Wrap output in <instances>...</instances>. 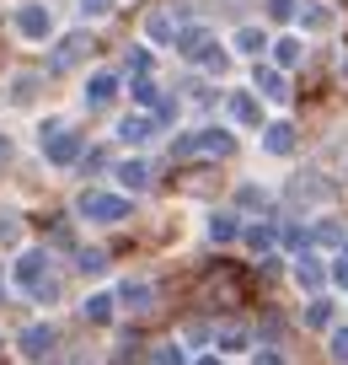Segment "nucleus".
Wrapping results in <instances>:
<instances>
[{
	"instance_id": "nucleus-1",
	"label": "nucleus",
	"mask_w": 348,
	"mask_h": 365,
	"mask_svg": "<svg viewBox=\"0 0 348 365\" xmlns=\"http://www.w3.org/2000/svg\"><path fill=\"white\" fill-rule=\"evenodd\" d=\"M80 220H91V226H118V220L135 215V199L118 194V188H86V194L75 199Z\"/></svg>"
},
{
	"instance_id": "nucleus-2",
	"label": "nucleus",
	"mask_w": 348,
	"mask_h": 365,
	"mask_svg": "<svg viewBox=\"0 0 348 365\" xmlns=\"http://www.w3.org/2000/svg\"><path fill=\"white\" fill-rule=\"evenodd\" d=\"M38 145H43V156L54 161V167H75L80 161V135L65 124V118H43V129H38Z\"/></svg>"
},
{
	"instance_id": "nucleus-3",
	"label": "nucleus",
	"mask_w": 348,
	"mask_h": 365,
	"mask_svg": "<svg viewBox=\"0 0 348 365\" xmlns=\"http://www.w3.org/2000/svg\"><path fill=\"white\" fill-rule=\"evenodd\" d=\"M172 156H236L231 129H199V135L172 140Z\"/></svg>"
},
{
	"instance_id": "nucleus-4",
	"label": "nucleus",
	"mask_w": 348,
	"mask_h": 365,
	"mask_svg": "<svg viewBox=\"0 0 348 365\" xmlns=\"http://www.w3.org/2000/svg\"><path fill=\"white\" fill-rule=\"evenodd\" d=\"M43 269H48V252L43 247H22L16 263L6 269V279H11L16 290H33V296H38V290H43Z\"/></svg>"
},
{
	"instance_id": "nucleus-5",
	"label": "nucleus",
	"mask_w": 348,
	"mask_h": 365,
	"mask_svg": "<svg viewBox=\"0 0 348 365\" xmlns=\"http://www.w3.org/2000/svg\"><path fill=\"white\" fill-rule=\"evenodd\" d=\"M86 48H91V33H70V38H59L54 54H48V76H65V70H75L80 59H86Z\"/></svg>"
},
{
	"instance_id": "nucleus-6",
	"label": "nucleus",
	"mask_w": 348,
	"mask_h": 365,
	"mask_svg": "<svg viewBox=\"0 0 348 365\" xmlns=\"http://www.w3.org/2000/svg\"><path fill=\"white\" fill-rule=\"evenodd\" d=\"M252 97L258 103H290V81H284L279 65H258L252 70Z\"/></svg>"
},
{
	"instance_id": "nucleus-7",
	"label": "nucleus",
	"mask_w": 348,
	"mask_h": 365,
	"mask_svg": "<svg viewBox=\"0 0 348 365\" xmlns=\"http://www.w3.org/2000/svg\"><path fill=\"white\" fill-rule=\"evenodd\" d=\"M16 33L27 38V43H43V38H54V11H48V6H22V11H16Z\"/></svg>"
},
{
	"instance_id": "nucleus-8",
	"label": "nucleus",
	"mask_w": 348,
	"mask_h": 365,
	"mask_svg": "<svg viewBox=\"0 0 348 365\" xmlns=\"http://www.w3.org/2000/svg\"><path fill=\"white\" fill-rule=\"evenodd\" d=\"M150 178H156L150 156H129V161H118V194H139V188H150Z\"/></svg>"
},
{
	"instance_id": "nucleus-9",
	"label": "nucleus",
	"mask_w": 348,
	"mask_h": 365,
	"mask_svg": "<svg viewBox=\"0 0 348 365\" xmlns=\"http://www.w3.org/2000/svg\"><path fill=\"white\" fill-rule=\"evenodd\" d=\"M295 22H300V33H332L337 11L327 6V0H300V16H295Z\"/></svg>"
},
{
	"instance_id": "nucleus-10",
	"label": "nucleus",
	"mask_w": 348,
	"mask_h": 365,
	"mask_svg": "<svg viewBox=\"0 0 348 365\" xmlns=\"http://www.w3.org/2000/svg\"><path fill=\"white\" fill-rule=\"evenodd\" d=\"M48 349H54V328H48V322L22 328V339H16V354H22V360H43Z\"/></svg>"
},
{
	"instance_id": "nucleus-11",
	"label": "nucleus",
	"mask_w": 348,
	"mask_h": 365,
	"mask_svg": "<svg viewBox=\"0 0 348 365\" xmlns=\"http://www.w3.org/2000/svg\"><path fill=\"white\" fill-rule=\"evenodd\" d=\"M86 103L91 108L118 103V70H91V76H86Z\"/></svg>"
},
{
	"instance_id": "nucleus-12",
	"label": "nucleus",
	"mask_w": 348,
	"mask_h": 365,
	"mask_svg": "<svg viewBox=\"0 0 348 365\" xmlns=\"http://www.w3.org/2000/svg\"><path fill=\"white\" fill-rule=\"evenodd\" d=\"M263 150H268V156H290V150H295V124H290V118L263 124Z\"/></svg>"
},
{
	"instance_id": "nucleus-13",
	"label": "nucleus",
	"mask_w": 348,
	"mask_h": 365,
	"mask_svg": "<svg viewBox=\"0 0 348 365\" xmlns=\"http://www.w3.org/2000/svg\"><path fill=\"white\" fill-rule=\"evenodd\" d=\"M112 301H118L124 312H150V307H156V296H150L145 279H124V285L112 290Z\"/></svg>"
},
{
	"instance_id": "nucleus-14",
	"label": "nucleus",
	"mask_w": 348,
	"mask_h": 365,
	"mask_svg": "<svg viewBox=\"0 0 348 365\" xmlns=\"http://www.w3.org/2000/svg\"><path fill=\"white\" fill-rule=\"evenodd\" d=\"M295 285L300 290H322L327 285V263L316 258V252H300V258H295Z\"/></svg>"
},
{
	"instance_id": "nucleus-15",
	"label": "nucleus",
	"mask_w": 348,
	"mask_h": 365,
	"mask_svg": "<svg viewBox=\"0 0 348 365\" xmlns=\"http://www.w3.org/2000/svg\"><path fill=\"white\" fill-rule=\"evenodd\" d=\"M231 118H236V124H247V129H263V103L258 97H252V91H231Z\"/></svg>"
},
{
	"instance_id": "nucleus-16",
	"label": "nucleus",
	"mask_w": 348,
	"mask_h": 365,
	"mask_svg": "<svg viewBox=\"0 0 348 365\" xmlns=\"http://www.w3.org/2000/svg\"><path fill=\"white\" fill-rule=\"evenodd\" d=\"M150 135H156V113H129L124 124H118V140H124V145H145Z\"/></svg>"
},
{
	"instance_id": "nucleus-17",
	"label": "nucleus",
	"mask_w": 348,
	"mask_h": 365,
	"mask_svg": "<svg viewBox=\"0 0 348 365\" xmlns=\"http://www.w3.org/2000/svg\"><path fill=\"white\" fill-rule=\"evenodd\" d=\"M209 43H214V38H209V27H204V22H193V27H177V54H182V59H199Z\"/></svg>"
},
{
	"instance_id": "nucleus-18",
	"label": "nucleus",
	"mask_w": 348,
	"mask_h": 365,
	"mask_svg": "<svg viewBox=\"0 0 348 365\" xmlns=\"http://www.w3.org/2000/svg\"><path fill=\"white\" fill-rule=\"evenodd\" d=\"M112 317H118V301H112V290H97V296H86V322L107 328Z\"/></svg>"
},
{
	"instance_id": "nucleus-19",
	"label": "nucleus",
	"mask_w": 348,
	"mask_h": 365,
	"mask_svg": "<svg viewBox=\"0 0 348 365\" xmlns=\"http://www.w3.org/2000/svg\"><path fill=\"white\" fill-rule=\"evenodd\" d=\"M241 242H247V252H258V258H263V252L279 247V226H247V231H241Z\"/></svg>"
},
{
	"instance_id": "nucleus-20",
	"label": "nucleus",
	"mask_w": 348,
	"mask_h": 365,
	"mask_svg": "<svg viewBox=\"0 0 348 365\" xmlns=\"http://www.w3.org/2000/svg\"><path fill=\"white\" fill-rule=\"evenodd\" d=\"M145 38H150V43H177V27H172V11H150V16H145Z\"/></svg>"
},
{
	"instance_id": "nucleus-21",
	"label": "nucleus",
	"mask_w": 348,
	"mask_h": 365,
	"mask_svg": "<svg viewBox=\"0 0 348 365\" xmlns=\"http://www.w3.org/2000/svg\"><path fill=\"white\" fill-rule=\"evenodd\" d=\"M241 237V220L236 215H209V242H220V247H225V242H236Z\"/></svg>"
},
{
	"instance_id": "nucleus-22",
	"label": "nucleus",
	"mask_w": 348,
	"mask_h": 365,
	"mask_svg": "<svg viewBox=\"0 0 348 365\" xmlns=\"http://www.w3.org/2000/svg\"><path fill=\"white\" fill-rule=\"evenodd\" d=\"M150 365H188V349H182L177 339H167V344H156V349H150Z\"/></svg>"
},
{
	"instance_id": "nucleus-23",
	"label": "nucleus",
	"mask_w": 348,
	"mask_h": 365,
	"mask_svg": "<svg viewBox=\"0 0 348 365\" xmlns=\"http://www.w3.org/2000/svg\"><path fill=\"white\" fill-rule=\"evenodd\" d=\"M236 48L241 54H263V48H268V33H263V27H236Z\"/></svg>"
},
{
	"instance_id": "nucleus-24",
	"label": "nucleus",
	"mask_w": 348,
	"mask_h": 365,
	"mask_svg": "<svg viewBox=\"0 0 348 365\" xmlns=\"http://www.w3.org/2000/svg\"><path fill=\"white\" fill-rule=\"evenodd\" d=\"M305 328H332V301L316 296L311 307H305Z\"/></svg>"
},
{
	"instance_id": "nucleus-25",
	"label": "nucleus",
	"mask_w": 348,
	"mask_h": 365,
	"mask_svg": "<svg viewBox=\"0 0 348 365\" xmlns=\"http://www.w3.org/2000/svg\"><path fill=\"white\" fill-rule=\"evenodd\" d=\"M124 65L135 70V81H139V76H150V65H156V54H150L145 43H135V48H129V54H124Z\"/></svg>"
},
{
	"instance_id": "nucleus-26",
	"label": "nucleus",
	"mask_w": 348,
	"mask_h": 365,
	"mask_svg": "<svg viewBox=\"0 0 348 365\" xmlns=\"http://www.w3.org/2000/svg\"><path fill=\"white\" fill-rule=\"evenodd\" d=\"M316 242H327V247H343V226H337V220H322V226H311V247H316Z\"/></svg>"
},
{
	"instance_id": "nucleus-27",
	"label": "nucleus",
	"mask_w": 348,
	"mask_h": 365,
	"mask_svg": "<svg viewBox=\"0 0 348 365\" xmlns=\"http://www.w3.org/2000/svg\"><path fill=\"white\" fill-rule=\"evenodd\" d=\"M327 354H332V365H348V322L327 333Z\"/></svg>"
},
{
	"instance_id": "nucleus-28",
	"label": "nucleus",
	"mask_w": 348,
	"mask_h": 365,
	"mask_svg": "<svg viewBox=\"0 0 348 365\" xmlns=\"http://www.w3.org/2000/svg\"><path fill=\"white\" fill-rule=\"evenodd\" d=\"M199 65H204V70H214V76H225V70H231V54H225L220 43H209V48L199 54Z\"/></svg>"
},
{
	"instance_id": "nucleus-29",
	"label": "nucleus",
	"mask_w": 348,
	"mask_h": 365,
	"mask_svg": "<svg viewBox=\"0 0 348 365\" xmlns=\"http://www.w3.org/2000/svg\"><path fill=\"white\" fill-rule=\"evenodd\" d=\"M300 54H305V43H300V38H279V43H273V59H279V65H295Z\"/></svg>"
},
{
	"instance_id": "nucleus-30",
	"label": "nucleus",
	"mask_w": 348,
	"mask_h": 365,
	"mask_svg": "<svg viewBox=\"0 0 348 365\" xmlns=\"http://www.w3.org/2000/svg\"><path fill=\"white\" fill-rule=\"evenodd\" d=\"M135 103H139V108H161V91H156V81H150V76L135 81Z\"/></svg>"
},
{
	"instance_id": "nucleus-31",
	"label": "nucleus",
	"mask_w": 348,
	"mask_h": 365,
	"mask_svg": "<svg viewBox=\"0 0 348 365\" xmlns=\"http://www.w3.org/2000/svg\"><path fill=\"white\" fill-rule=\"evenodd\" d=\"M268 16L273 22H290V16H300V0H268Z\"/></svg>"
},
{
	"instance_id": "nucleus-32",
	"label": "nucleus",
	"mask_w": 348,
	"mask_h": 365,
	"mask_svg": "<svg viewBox=\"0 0 348 365\" xmlns=\"http://www.w3.org/2000/svg\"><path fill=\"white\" fill-rule=\"evenodd\" d=\"M214 344H220V349H247V333H241V328H220Z\"/></svg>"
},
{
	"instance_id": "nucleus-33",
	"label": "nucleus",
	"mask_w": 348,
	"mask_h": 365,
	"mask_svg": "<svg viewBox=\"0 0 348 365\" xmlns=\"http://www.w3.org/2000/svg\"><path fill=\"white\" fill-rule=\"evenodd\" d=\"M80 269H86V274H102V269H107V252H80Z\"/></svg>"
},
{
	"instance_id": "nucleus-34",
	"label": "nucleus",
	"mask_w": 348,
	"mask_h": 365,
	"mask_svg": "<svg viewBox=\"0 0 348 365\" xmlns=\"http://www.w3.org/2000/svg\"><path fill=\"white\" fill-rule=\"evenodd\" d=\"M263 328H268V333H263V339H268V349H273V344L284 339V317H273V312H268V317H263Z\"/></svg>"
},
{
	"instance_id": "nucleus-35",
	"label": "nucleus",
	"mask_w": 348,
	"mask_h": 365,
	"mask_svg": "<svg viewBox=\"0 0 348 365\" xmlns=\"http://www.w3.org/2000/svg\"><path fill=\"white\" fill-rule=\"evenodd\" d=\"M252 365H290V360H284L279 349H268V344H263V349H252Z\"/></svg>"
},
{
	"instance_id": "nucleus-36",
	"label": "nucleus",
	"mask_w": 348,
	"mask_h": 365,
	"mask_svg": "<svg viewBox=\"0 0 348 365\" xmlns=\"http://www.w3.org/2000/svg\"><path fill=\"white\" fill-rule=\"evenodd\" d=\"M118 0H80V16H107Z\"/></svg>"
},
{
	"instance_id": "nucleus-37",
	"label": "nucleus",
	"mask_w": 348,
	"mask_h": 365,
	"mask_svg": "<svg viewBox=\"0 0 348 365\" xmlns=\"http://www.w3.org/2000/svg\"><path fill=\"white\" fill-rule=\"evenodd\" d=\"M327 279H332V285H337V290H348V258H337V263H332V269H327Z\"/></svg>"
},
{
	"instance_id": "nucleus-38",
	"label": "nucleus",
	"mask_w": 348,
	"mask_h": 365,
	"mask_svg": "<svg viewBox=\"0 0 348 365\" xmlns=\"http://www.w3.org/2000/svg\"><path fill=\"white\" fill-rule=\"evenodd\" d=\"M236 199H241V210H263V205H268V199H263V194H258V188H241V194H236Z\"/></svg>"
},
{
	"instance_id": "nucleus-39",
	"label": "nucleus",
	"mask_w": 348,
	"mask_h": 365,
	"mask_svg": "<svg viewBox=\"0 0 348 365\" xmlns=\"http://www.w3.org/2000/svg\"><path fill=\"white\" fill-rule=\"evenodd\" d=\"M11 150H16V145H11V135H0V167L11 161Z\"/></svg>"
},
{
	"instance_id": "nucleus-40",
	"label": "nucleus",
	"mask_w": 348,
	"mask_h": 365,
	"mask_svg": "<svg viewBox=\"0 0 348 365\" xmlns=\"http://www.w3.org/2000/svg\"><path fill=\"white\" fill-rule=\"evenodd\" d=\"M199 365H225V360H220V354H204V360H199Z\"/></svg>"
},
{
	"instance_id": "nucleus-41",
	"label": "nucleus",
	"mask_w": 348,
	"mask_h": 365,
	"mask_svg": "<svg viewBox=\"0 0 348 365\" xmlns=\"http://www.w3.org/2000/svg\"><path fill=\"white\" fill-rule=\"evenodd\" d=\"M337 76H343V81H348V54H343V65H337Z\"/></svg>"
},
{
	"instance_id": "nucleus-42",
	"label": "nucleus",
	"mask_w": 348,
	"mask_h": 365,
	"mask_svg": "<svg viewBox=\"0 0 348 365\" xmlns=\"http://www.w3.org/2000/svg\"><path fill=\"white\" fill-rule=\"evenodd\" d=\"M343 258H348V242H343Z\"/></svg>"
},
{
	"instance_id": "nucleus-43",
	"label": "nucleus",
	"mask_w": 348,
	"mask_h": 365,
	"mask_svg": "<svg viewBox=\"0 0 348 365\" xmlns=\"http://www.w3.org/2000/svg\"><path fill=\"white\" fill-rule=\"evenodd\" d=\"M0 285H6V274H0Z\"/></svg>"
},
{
	"instance_id": "nucleus-44",
	"label": "nucleus",
	"mask_w": 348,
	"mask_h": 365,
	"mask_svg": "<svg viewBox=\"0 0 348 365\" xmlns=\"http://www.w3.org/2000/svg\"><path fill=\"white\" fill-rule=\"evenodd\" d=\"M0 349H6V339H0Z\"/></svg>"
}]
</instances>
